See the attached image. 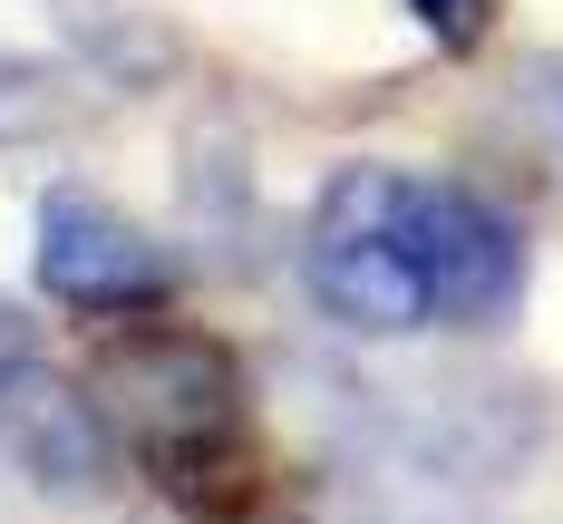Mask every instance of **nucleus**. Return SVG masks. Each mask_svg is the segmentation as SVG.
Wrapping results in <instances>:
<instances>
[{
	"label": "nucleus",
	"instance_id": "f257e3e1",
	"mask_svg": "<svg viewBox=\"0 0 563 524\" xmlns=\"http://www.w3.org/2000/svg\"><path fill=\"white\" fill-rule=\"evenodd\" d=\"M98 408L117 447L166 486L185 515H233L253 495V427H243V369L205 331H126L98 359Z\"/></svg>",
	"mask_w": 563,
	"mask_h": 524
},
{
	"label": "nucleus",
	"instance_id": "f03ea898",
	"mask_svg": "<svg viewBox=\"0 0 563 524\" xmlns=\"http://www.w3.org/2000/svg\"><path fill=\"white\" fill-rule=\"evenodd\" d=\"M418 185L408 166H340L301 224V282L360 341H408L438 321L428 301V243H418Z\"/></svg>",
	"mask_w": 563,
	"mask_h": 524
},
{
	"label": "nucleus",
	"instance_id": "7ed1b4c3",
	"mask_svg": "<svg viewBox=\"0 0 563 524\" xmlns=\"http://www.w3.org/2000/svg\"><path fill=\"white\" fill-rule=\"evenodd\" d=\"M30 272H40V291H49L58 311H88V321L166 311L175 301V253L136 214H117L108 194H88V185H49L40 194Z\"/></svg>",
	"mask_w": 563,
	"mask_h": 524
},
{
	"label": "nucleus",
	"instance_id": "20e7f679",
	"mask_svg": "<svg viewBox=\"0 0 563 524\" xmlns=\"http://www.w3.org/2000/svg\"><path fill=\"white\" fill-rule=\"evenodd\" d=\"M418 243H428V301L448 331H496L525 301V224L476 185L428 175L418 185Z\"/></svg>",
	"mask_w": 563,
	"mask_h": 524
},
{
	"label": "nucleus",
	"instance_id": "39448f33",
	"mask_svg": "<svg viewBox=\"0 0 563 524\" xmlns=\"http://www.w3.org/2000/svg\"><path fill=\"white\" fill-rule=\"evenodd\" d=\"M0 447H10V466L30 476V486H58V495H88L98 476H108L117 457V427L108 408H98V389H68V379H49L40 359L0 389Z\"/></svg>",
	"mask_w": 563,
	"mask_h": 524
},
{
	"label": "nucleus",
	"instance_id": "423d86ee",
	"mask_svg": "<svg viewBox=\"0 0 563 524\" xmlns=\"http://www.w3.org/2000/svg\"><path fill=\"white\" fill-rule=\"evenodd\" d=\"M58 68H40V58H0V136H40V126H58Z\"/></svg>",
	"mask_w": 563,
	"mask_h": 524
},
{
	"label": "nucleus",
	"instance_id": "0eeeda50",
	"mask_svg": "<svg viewBox=\"0 0 563 524\" xmlns=\"http://www.w3.org/2000/svg\"><path fill=\"white\" fill-rule=\"evenodd\" d=\"M408 10H418V30H428L438 49H476V40L496 30L506 0H408Z\"/></svg>",
	"mask_w": 563,
	"mask_h": 524
},
{
	"label": "nucleus",
	"instance_id": "6e6552de",
	"mask_svg": "<svg viewBox=\"0 0 563 524\" xmlns=\"http://www.w3.org/2000/svg\"><path fill=\"white\" fill-rule=\"evenodd\" d=\"M30 359H40V349H30V321H20V311L0 301V389H10V379H20Z\"/></svg>",
	"mask_w": 563,
	"mask_h": 524
}]
</instances>
